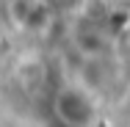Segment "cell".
Listing matches in <instances>:
<instances>
[{
	"instance_id": "obj_1",
	"label": "cell",
	"mask_w": 130,
	"mask_h": 127,
	"mask_svg": "<svg viewBox=\"0 0 130 127\" xmlns=\"http://www.w3.org/2000/svg\"><path fill=\"white\" fill-rule=\"evenodd\" d=\"M53 116L64 127H100L103 108L89 86L64 83L53 94Z\"/></svg>"
},
{
	"instance_id": "obj_2",
	"label": "cell",
	"mask_w": 130,
	"mask_h": 127,
	"mask_svg": "<svg viewBox=\"0 0 130 127\" xmlns=\"http://www.w3.org/2000/svg\"><path fill=\"white\" fill-rule=\"evenodd\" d=\"M72 42H75V47H78L83 55H89V58H100V55H105V52L113 47L111 33H105L97 22H89V20L75 28Z\"/></svg>"
},
{
	"instance_id": "obj_3",
	"label": "cell",
	"mask_w": 130,
	"mask_h": 127,
	"mask_svg": "<svg viewBox=\"0 0 130 127\" xmlns=\"http://www.w3.org/2000/svg\"><path fill=\"white\" fill-rule=\"evenodd\" d=\"M8 17L17 30H39L47 22V3L44 0H8Z\"/></svg>"
}]
</instances>
